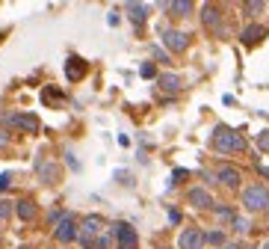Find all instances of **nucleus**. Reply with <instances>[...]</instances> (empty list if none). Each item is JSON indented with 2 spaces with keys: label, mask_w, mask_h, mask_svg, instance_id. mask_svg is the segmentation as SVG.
<instances>
[{
  "label": "nucleus",
  "mask_w": 269,
  "mask_h": 249,
  "mask_svg": "<svg viewBox=\"0 0 269 249\" xmlns=\"http://www.w3.org/2000/svg\"><path fill=\"white\" fill-rule=\"evenodd\" d=\"M263 36H266V30H263L260 24H251V27H246V30H243L240 39H243V45H254V42H260V39H263Z\"/></svg>",
  "instance_id": "nucleus-13"
},
{
  "label": "nucleus",
  "mask_w": 269,
  "mask_h": 249,
  "mask_svg": "<svg viewBox=\"0 0 269 249\" xmlns=\"http://www.w3.org/2000/svg\"><path fill=\"white\" fill-rule=\"evenodd\" d=\"M210 142H213L216 152H225V154H228V152H243V149H246V139H243L237 131L225 128V125H219V128L213 131V139H210Z\"/></svg>",
  "instance_id": "nucleus-1"
},
{
  "label": "nucleus",
  "mask_w": 269,
  "mask_h": 249,
  "mask_svg": "<svg viewBox=\"0 0 269 249\" xmlns=\"http://www.w3.org/2000/svg\"><path fill=\"white\" fill-rule=\"evenodd\" d=\"M225 249H240V246H237V243H228V246H225Z\"/></svg>",
  "instance_id": "nucleus-30"
},
{
  "label": "nucleus",
  "mask_w": 269,
  "mask_h": 249,
  "mask_svg": "<svg viewBox=\"0 0 269 249\" xmlns=\"http://www.w3.org/2000/svg\"><path fill=\"white\" fill-rule=\"evenodd\" d=\"M216 213H219V217H225V220H234V213H231L228 208H216Z\"/></svg>",
  "instance_id": "nucleus-25"
},
{
  "label": "nucleus",
  "mask_w": 269,
  "mask_h": 249,
  "mask_svg": "<svg viewBox=\"0 0 269 249\" xmlns=\"http://www.w3.org/2000/svg\"><path fill=\"white\" fill-rule=\"evenodd\" d=\"M127 12H130V18H133L136 24H142L145 15H148V6H142V3H127Z\"/></svg>",
  "instance_id": "nucleus-15"
},
{
  "label": "nucleus",
  "mask_w": 269,
  "mask_h": 249,
  "mask_svg": "<svg viewBox=\"0 0 269 249\" xmlns=\"http://www.w3.org/2000/svg\"><path fill=\"white\" fill-rule=\"evenodd\" d=\"M36 172H38V178H42L45 184H54L56 178H59V169L51 160H36Z\"/></svg>",
  "instance_id": "nucleus-8"
},
{
  "label": "nucleus",
  "mask_w": 269,
  "mask_h": 249,
  "mask_svg": "<svg viewBox=\"0 0 269 249\" xmlns=\"http://www.w3.org/2000/svg\"><path fill=\"white\" fill-rule=\"evenodd\" d=\"M204 240H207V243H213V246H222V243H225V234H222V231H207V234H204Z\"/></svg>",
  "instance_id": "nucleus-19"
},
{
  "label": "nucleus",
  "mask_w": 269,
  "mask_h": 249,
  "mask_svg": "<svg viewBox=\"0 0 269 249\" xmlns=\"http://www.w3.org/2000/svg\"><path fill=\"white\" fill-rule=\"evenodd\" d=\"M15 211H18V217H21L24 223L36 220V205H33V199H21V202L15 205Z\"/></svg>",
  "instance_id": "nucleus-14"
},
{
  "label": "nucleus",
  "mask_w": 269,
  "mask_h": 249,
  "mask_svg": "<svg viewBox=\"0 0 269 249\" xmlns=\"http://www.w3.org/2000/svg\"><path fill=\"white\" fill-rule=\"evenodd\" d=\"M204 24L207 27H219V9L216 6H204Z\"/></svg>",
  "instance_id": "nucleus-18"
},
{
  "label": "nucleus",
  "mask_w": 269,
  "mask_h": 249,
  "mask_svg": "<svg viewBox=\"0 0 269 249\" xmlns=\"http://www.w3.org/2000/svg\"><path fill=\"white\" fill-rule=\"evenodd\" d=\"M163 45L169 48V51H186V45H189V36L186 33H180V30H163Z\"/></svg>",
  "instance_id": "nucleus-4"
},
{
  "label": "nucleus",
  "mask_w": 269,
  "mask_h": 249,
  "mask_svg": "<svg viewBox=\"0 0 269 249\" xmlns=\"http://www.w3.org/2000/svg\"><path fill=\"white\" fill-rule=\"evenodd\" d=\"M21 249H27V246H21Z\"/></svg>",
  "instance_id": "nucleus-32"
},
{
  "label": "nucleus",
  "mask_w": 269,
  "mask_h": 249,
  "mask_svg": "<svg viewBox=\"0 0 269 249\" xmlns=\"http://www.w3.org/2000/svg\"><path fill=\"white\" fill-rule=\"evenodd\" d=\"M243 205L249 211H266L269 208V190L263 184H251L243 190Z\"/></svg>",
  "instance_id": "nucleus-2"
},
{
  "label": "nucleus",
  "mask_w": 269,
  "mask_h": 249,
  "mask_svg": "<svg viewBox=\"0 0 269 249\" xmlns=\"http://www.w3.org/2000/svg\"><path fill=\"white\" fill-rule=\"evenodd\" d=\"M139 75H142V77H154V65H151V62H145V65L139 68Z\"/></svg>",
  "instance_id": "nucleus-24"
},
{
  "label": "nucleus",
  "mask_w": 269,
  "mask_h": 249,
  "mask_svg": "<svg viewBox=\"0 0 269 249\" xmlns=\"http://www.w3.org/2000/svg\"><path fill=\"white\" fill-rule=\"evenodd\" d=\"M65 75H68V80H80V77L86 75V62H83L80 57H71L68 65H65Z\"/></svg>",
  "instance_id": "nucleus-12"
},
{
  "label": "nucleus",
  "mask_w": 269,
  "mask_h": 249,
  "mask_svg": "<svg viewBox=\"0 0 269 249\" xmlns=\"http://www.w3.org/2000/svg\"><path fill=\"white\" fill-rule=\"evenodd\" d=\"M257 149H260V152H269V131L257 134Z\"/></svg>",
  "instance_id": "nucleus-20"
},
{
  "label": "nucleus",
  "mask_w": 269,
  "mask_h": 249,
  "mask_svg": "<svg viewBox=\"0 0 269 249\" xmlns=\"http://www.w3.org/2000/svg\"><path fill=\"white\" fill-rule=\"evenodd\" d=\"M260 249H269V240H266V243H263V246H260Z\"/></svg>",
  "instance_id": "nucleus-31"
},
{
  "label": "nucleus",
  "mask_w": 269,
  "mask_h": 249,
  "mask_svg": "<svg viewBox=\"0 0 269 249\" xmlns=\"http://www.w3.org/2000/svg\"><path fill=\"white\" fill-rule=\"evenodd\" d=\"M178 246L180 249H201L204 246V234L198 229H186L180 237H178Z\"/></svg>",
  "instance_id": "nucleus-7"
},
{
  "label": "nucleus",
  "mask_w": 269,
  "mask_h": 249,
  "mask_svg": "<svg viewBox=\"0 0 269 249\" xmlns=\"http://www.w3.org/2000/svg\"><path fill=\"white\" fill-rule=\"evenodd\" d=\"M9 184H12V175H9V172H3V175H0V193H3Z\"/></svg>",
  "instance_id": "nucleus-23"
},
{
  "label": "nucleus",
  "mask_w": 269,
  "mask_h": 249,
  "mask_svg": "<svg viewBox=\"0 0 269 249\" xmlns=\"http://www.w3.org/2000/svg\"><path fill=\"white\" fill-rule=\"evenodd\" d=\"M246 12H263V3H246Z\"/></svg>",
  "instance_id": "nucleus-26"
},
{
  "label": "nucleus",
  "mask_w": 269,
  "mask_h": 249,
  "mask_svg": "<svg viewBox=\"0 0 269 249\" xmlns=\"http://www.w3.org/2000/svg\"><path fill=\"white\" fill-rule=\"evenodd\" d=\"M169 9L175 15H189L192 12V3H189V0H175V3H169Z\"/></svg>",
  "instance_id": "nucleus-17"
},
{
  "label": "nucleus",
  "mask_w": 269,
  "mask_h": 249,
  "mask_svg": "<svg viewBox=\"0 0 269 249\" xmlns=\"http://www.w3.org/2000/svg\"><path fill=\"white\" fill-rule=\"evenodd\" d=\"M160 86H163L166 92H178V89H180V77H178V75H163V77H160Z\"/></svg>",
  "instance_id": "nucleus-16"
},
{
  "label": "nucleus",
  "mask_w": 269,
  "mask_h": 249,
  "mask_svg": "<svg viewBox=\"0 0 269 249\" xmlns=\"http://www.w3.org/2000/svg\"><path fill=\"white\" fill-rule=\"evenodd\" d=\"M3 122H12V125H18V128H24V131H38V119L36 116H21V113H15V116H3Z\"/></svg>",
  "instance_id": "nucleus-11"
},
{
  "label": "nucleus",
  "mask_w": 269,
  "mask_h": 249,
  "mask_svg": "<svg viewBox=\"0 0 269 249\" xmlns=\"http://www.w3.org/2000/svg\"><path fill=\"white\" fill-rule=\"evenodd\" d=\"M101 229H104V220L101 217H95V213H92V217H86L83 223H80V231H77V234H80V240L89 246V237H95V234H101Z\"/></svg>",
  "instance_id": "nucleus-6"
},
{
  "label": "nucleus",
  "mask_w": 269,
  "mask_h": 249,
  "mask_svg": "<svg viewBox=\"0 0 269 249\" xmlns=\"http://www.w3.org/2000/svg\"><path fill=\"white\" fill-rule=\"evenodd\" d=\"M234 229H237V231H249L251 226H249V220H243V217H234Z\"/></svg>",
  "instance_id": "nucleus-22"
},
{
  "label": "nucleus",
  "mask_w": 269,
  "mask_h": 249,
  "mask_svg": "<svg viewBox=\"0 0 269 249\" xmlns=\"http://www.w3.org/2000/svg\"><path fill=\"white\" fill-rule=\"evenodd\" d=\"M0 146H9V134H3V131H0Z\"/></svg>",
  "instance_id": "nucleus-29"
},
{
  "label": "nucleus",
  "mask_w": 269,
  "mask_h": 249,
  "mask_svg": "<svg viewBox=\"0 0 269 249\" xmlns=\"http://www.w3.org/2000/svg\"><path fill=\"white\" fill-rule=\"evenodd\" d=\"M112 231H115V240H119V249H136L139 237H136L133 226H127V223H119V226H115Z\"/></svg>",
  "instance_id": "nucleus-3"
},
{
  "label": "nucleus",
  "mask_w": 269,
  "mask_h": 249,
  "mask_svg": "<svg viewBox=\"0 0 269 249\" xmlns=\"http://www.w3.org/2000/svg\"><path fill=\"white\" fill-rule=\"evenodd\" d=\"M186 175H189L186 169H175V175H172V178H175V181H180V178H186Z\"/></svg>",
  "instance_id": "nucleus-28"
},
{
  "label": "nucleus",
  "mask_w": 269,
  "mask_h": 249,
  "mask_svg": "<svg viewBox=\"0 0 269 249\" xmlns=\"http://www.w3.org/2000/svg\"><path fill=\"white\" fill-rule=\"evenodd\" d=\"M12 213V202H6V199H0V220H6Z\"/></svg>",
  "instance_id": "nucleus-21"
},
{
  "label": "nucleus",
  "mask_w": 269,
  "mask_h": 249,
  "mask_svg": "<svg viewBox=\"0 0 269 249\" xmlns=\"http://www.w3.org/2000/svg\"><path fill=\"white\" fill-rule=\"evenodd\" d=\"M154 57H157V59H160V62H169V57H166V54H163V51H160V48H154Z\"/></svg>",
  "instance_id": "nucleus-27"
},
{
  "label": "nucleus",
  "mask_w": 269,
  "mask_h": 249,
  "mask_svg": "<svg viewBox=\"0 0 269 249\" xmlns=\"http://www.w3.org/2000/svg\"><path fill=\"white\" fill-rule=\"evenodd\" d=\"M216 178H219L225 187H237V184L243 181V175H240V169H237V166H219Z\"/></svg>",
  "instance_id": "nucleus-9"
},
{
  "label": "nucleus",
  "mask_w": 269,
  "mask_h": 249,
  "mask_svg": "<svg viewBox=\"0 0 269 249\" xmlns=\"http://www.w3.org/2000/svg\"><path fill=\"white\" fill-rule=\"evenodd\" d=\"M77 237V223H74V217L71 213H62V220L56 223V240H62V243H71Z\"/></svg>",
  "instance_id": "nucleus-5"
},
{
  "label": "nucleus",
  "mask_w": 269,
  "mask_h": 249,
  "mask_svg": "<svg viewBox=\"0 0 269 249\" xmlns=\"http://www.w3.org/2000/svg\"><path fill=\"white\" fill-rule=\"evenodd\" d=\"M186 199H189V205H196V208H213V196L207 190H201V187H192Z\"/></svg>",
  "instance_id": "nucleus-10"
}]
</instances>
